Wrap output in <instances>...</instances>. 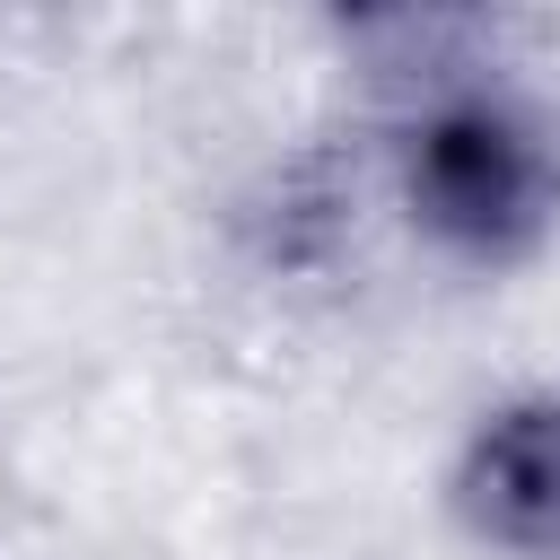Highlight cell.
<instances>
[{"label": "cell", "instance_id": "obj_1", "mask_svg": "<svg viewBox=\"0 0 560 560\" xmlns=\"http://www.w3.org/2000/svg\"><path fill=\"white\" fill-rule=\"evenodd\" d=\"M394 201L455 262H525L560 228V131L490 79H429L394 122Z\"/></svg>", "mask_w": 560, "mask_h": 560}, {"label": "cell", "instance_id": "obj_2", "mask_svg": "<svg viewBox=\"0 0 560 560\" xmlns=\"http://www.w3.org/2000/svg\"><path fill=\"white\" fill-rule=\"evenodd\" d=\"M446 499L490 551L560 560V394H516L481 411Z\"/></svg>", "mask_w": 560, "mask_h": 560}]
</instances>
